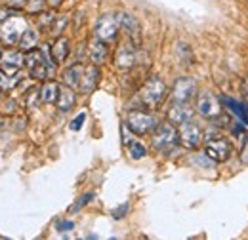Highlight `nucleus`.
<instances>
[{"mask_svg":"<svg viewBox=\"0 0 248 240\" xmlns=\"http://www.w3.org/2000/svg\"><path fill=\"white\" fill-rule=\"evenodd\" d=\"M166 93H168L166 84H164L158 76H151V78L145 82V86L141 88L140 97H141V101H143L145 107L156 109V107L166 99Z\"/></svg>","mask_w":248,"mask_h":240,"instance_id":"f257e3e1","label":"nucleus"},{"mask_svg":"<svg viewBox=\"0 0 248 240\" xmlns=\"http://www.w3.org/2000/svg\"><path fill=\"white\" fill-rule=\"evenodd\" d=\"M126 126L136 135H145V134L153 132L158 124H156V119L151 113H145V111H130L128 117H126Z\"/></svg>","mask_w":248,"mask_h":240,"instance_id":"f03ea898","label":"nucleus"},{"mask_svg":"<svg viewBox=\"0 0 248 240\" xmlns=\"http://www.w3.org/2000/svg\"><path fill=\"white\" fill-rule=\"evenodd\" d=\"M180 141V134L178 130L174 128V124H158L155 128V134H153V147L156 150H172L174 145Z\"/></svg>","mask_w":248,"mask_h":240,"instance_id":"7ed1b4c3","label":"nucleus"},{"mask_svg":"<svg viewBox=\"0 0 248 240\" xmlns=\"http://www.w3.org/2000/svg\"><path fill=\"white\" fill-rule=\"evenodd\" d=\"M180 143L186 147V149H197L201 143H202V132L199 128V124H195L193 119L180 124Z\"/></svg>","mask_w":248,"mask_h":240,"instance_id":"20e7f679","label":"nucleus"},{"mask_svg":"<svg viewBox=\"0 0 248 240\" xmlns=\"http://www.w3.org/2000/svg\"><path fill=\"white\" fill-rule=\"evenodd\" d=\"M119 29H121V19L117 15H101L95 23V36L105 42H111L117 38Z\"/></svg>","mask_w":248,"mask_h":240,"instance_id":"39448f33","label":"nucleus"},{"mask_svg":"<svg viewBox=\"0 0 248 240\" xmlns=\"http://www.w3.org/2000/svg\"><path fill=\"white\" fill-rule=\"evenodd\" d=\"M23 27H25V21L19 19L17 15L10 17L8 21L2 23V29H0V38L2 42H6L8 46H14V44H19V38L23 34Z\"/></svg>","mask_w":248,"mask_h":240,"instance_id":"423d86ee","label":"nucleus"},{"mask_svg":"<svg viewBox=\"0 0 248 240\" xmlns=\"http://www.w3.org/2000/svg\"><path fill=\"white\" fill-rule=\"evenodd\" d=\"M197 111L204 119H216V117H219V113H221L219 99H217L212 91H201L199 97H197Z\"/></svg>","mask_w":248,"mask_h":240,"instance_id":"0eeeda50","label":"nucleus"},{"mask_svg":"<svg viewBox=\"0 0 248 240\" xmlns=\"http://www.w3.org/2000/svg\"><path fill=\"white\" fill-rule=\"evenodd\" d=\"M231 143L225 139V137H216V139H210L206 143V149L204 154L214 160V162H225L229 156H231Z\"/></svg>","mask_w":248,"mask_h":240,"instance_id":"6e6552de","label":"nucleus"},{"mask_svg":"<svg viewBox=\"0 0 248 240\" xmlns=\"http://www.w3.org/2000/svg\"><path fill=\"white\" fill-rule=\"evenodd\" d=\"M138 63V48H136V42L134 40H126L119 46L117 50V56H115V65L121 67V69H130Z\"/></svg>","mask_w":248,"mask_h":240,"instance_id":"1a4fd4ad","label":"nucleus"},{"mask_svg":"<svg viewBox=\"0 0 248 240\" xmlns=\"http://www.w3.org/2000/svg\"><path fill=\"white\" fill-rule=\"evenodd\" d=\"M195 93H197V82L189 76H184L176 80L174 90H172V99L174 103H189Z\"/></svg>","mask_w":248,"mask_h":240,"instance_id":"9d476101","label":"nucleus"},{"mask_svg":"<svg viewBox=\"0 0 248 240\" xmlns=\"http://www.w3.org/2000/svg\"><path fill=\"white\" fill-rule=\"evenodd\" d=\"M23 65H25V56L16 50H8L0 58V71L6 73L8 76H17V73Z\"/></svg>","mask_w":248,"mask_h":240,"instance_id":"9b49d317","label":"nucleus"},{"mask_svg":"<svg viewBox=\"0 0 248 240\" xmlns=\"http://www.w3.org/2000/svg\"><path fill=\"white\" fill-rule=\"evenodd\" d=\"M99 76H101L99 65L92 63V65L84 67V75H82V80H80V91L82 93H92L99 84Z\"/></svg>","mask_w":248,"mask_h":240,"instance_id":"f8f14e48","label":"nucleus"},{"mask_svg":"<svg viewBox=\"0 0 248 240\" xmlns=\"http://www.w3.org/2000/svg\"><path fill=\"white\" fill-rule=\"evenodd\" d=\"M82 75H84V65L82 63H75L71 67H67L63 71L62 78H63V84L69 86V88H80V80H82Z\"/></svg>","mask_w":248,"mask_h":240,"instance_id":"ddd939ff","label":"nucleus"},{"mask_svg":"<svg viewBox=\"0 0 248 240\" xmlns=\"http://www.w3.org/2000/svg\"><path fill=\"white\" fill-rule=\"evenodd\" d=\"M193 113L195 111L187 103H174L172 109L168 111V120L172 124H184V122L193 119Z\"/></svg>","mask_w":248,"mask_h":240,"instance_id":"4468645a","label":"nucleus"},{"mask_svg":"<svg viewBox=\"0 0 248 240\" xmlns=\"http://www.w3.org/2000/svg\"><path fill=\"white\" fill-rule=\"evenodd\" d=\"M88 52H90V60H92V63H95V65H101L103 61L107 60V54H109L107 42L95 36L92 42H90V48H88Z\"/></svg>","mask_w":248,"mask_h":240,"instance_id":"2eb2a0df","label":"nucleus"},{"mask_svg":"<svg viewBox=\"0 0 248 240\" xmlns=\"http://www.w3.org/2000/svg\"><path fill=\"white\" fill-rule=\"evenodd\" d=\"M121 27L126 30V34L130 36V40H134L136 44H140V23H138V19L134 17V15H130V14H121Z\"/></svg>","mask_w":248,"mask_h":240,"instance_id":"dca6fc26","label":"nucleus"},{"mask_svg":"<svg viewBox=\"0 0 248 240\" xmlns=\"http://www.w3.org/2000/svg\"><path fill=\"white\" fill-rule=\"evenodd\" d=\"M69 52H71V42H69V38L58 36L56 42H54V46H52V58L56 60V63H63V61L67 60Z\"/></svg>","mask_w":248,"mask_h":240,"instance_id":"f3484780","label":"nucleus"},{"mask_svg":"<svg viewBox=\"0 0 248 240\" xmlns=\"http://www.w3.org/2000/svg\"><path fill=\"white\" fill-rule=\"evenodd\" d=\"M75 103H77V93L73 91V88H69V86L62 88V90H60V97H58V101H56L58 109H60L62 113H67V111H71V109L75 107Z\"/></svg>","mask_w":248,"mask_h":240,"instance_id":"a211bd4d","label":"nucleus"},{"mask_svg":"<svg viewBox=\"0 0 248 240\" xmlns=\"http://www.w3.org/2000/svg\"><path fill=\"white\" fill-rule=\"evenodd\" d=\"M60 90H62V86L58 82H54V80L44 82V86L40 88V99H42V103H56L58 97H60Z\"/></svg>","mask_w":248,"mask_h":240,"instance_id":"6ab92c4d","label":"nucleus"},{"mask_svg":"<svg viewBox=\"0 0 248 240\" xmlns=\"http://www.w3.org/2000/svg\"><path fill=\"white\" fill-rule=\"evenodd\" d=\"M223 103L227 105V109H229L237 119L248 126V107L245 103H239V101H235V99H231V97H223Z\"/></svg>","mask_w":248,"mask_h":240,"instance_id":"aec40b11","label":"nucleus"},{"mask_svg":"<svg viewBox=\"0 0 248 240\" xmlns=\"http://www.w3.org/2000/svg\"><path fill=\"white\" fill-rule=\"evenodd\" d=\"M36 44H38V32L32 29L23 30V34H21V38H19V48H21L23 52H31V50L36 48Z\"/></svg>","mask_w":248,"mask_h":240,"instance_id":"412c9836","label":"nucleus"},{"mask_svg":"<svg viewBox=\"0 0 248 240\" xmlns=\"http://www.w3.org/2000/svg\"><path fill=\"white\" fill-rule=\"evenodd\" d=\"M67 21H69V17H67V15L54 17V21H52V25H50L52 34H54V36H62V32H63V29H65V25H67Z\"/></svg>","mask_w":248,"mask_h":240,"instance_id":"4be33fe9","label":"nucleus"},{"mask_svg":"<svg viewBox=\"0 0 248 240\" xmlns=\"http://www.w3.org/2000/svg\"><path fill=\"white\" fill-rule=\"evenodd\" d=\"M145 147L141 145V143H132L130 145V156L134 158V160H140V158H143L145 156Z\"/></svg>","mask_w":248,"mask_h":240,"instance_id":"5701e85b","label":"nucleus"},{"mask_svg":"<svg viewBox=\"0 0 248 240\" xmlns=\"http://www.w3.org/2000/svg\"><path fill=\"white\" fill-rule=\"evenodd\" d=\"M38 101H42V99H40V88H34V90H31L29 93H27L25 103H27V107H29V109H32V107H34V103H38Z\"/></svg>","mask_w":248,"mask_h":240,"instance_id":"b1692460","label":"nucleus"},{"mask_svg":"<svg viewBox=\"0 0 248 240\" xmlns=\"http://www.w3.org/2000/svg\"><path fill=\"white\" fill-rule=\"evenodd\" d=\"M42 10H44V0H29L27 2L29 14H42Z\"/></svg>","mask_w":248,"mask_h":240,"instance_id":"393cba45","label":"nucleus"},{"mask_svg":"<svg viewBox=\"0 0 248 240\" xmlns=\"http://www.w3.org/2000/svg\"><path fill=\"white\" fill-rule=\"evenodd\" d=\"M92 198H93V193H86V195H82V196L78 198V202L73 206V211H78L80 208H82V206H86V204H88Z\"/></svg>","mask_w":248,"mask_h":240,"instance_id":"a878e982","label":"nucleus"},{"mask_svg":"<svg viewBox=\"0 0 248 240\" xmlns=\"http://www.w3.org/2000/svg\"><path fill=\"white\" fill-rule=\"evenodd\" d=\"M14 15H16V10H12L10 6H2V8H0V23L8 21V19L14 17Z\"/></svg>","mask_w":248,"mask_h":240,"instance_id":"bb28decb","label":"nucleus"},{"mask_svg":"<svg viewBox=\"0 0 248 240\" xmlns=\"http://www.w3.org/2000/svg\"><path fill=\"white\" fill-rule=\"evenodd\" d=\"M128 210H130V204H128V202H124V204H121L119 208H115V210H113V213H111V215H113L115 219H123L124 215L128 213Z\"/></svg>","mask_w":248,"mask_h":240,"instance_id":"cd10ccee","label":"nucleus"},{"mask_svg":"<svg viewBox=\"0 0 248 240\" xmlns=\"http://www.w3.org/2000/svg\"><path fill=\"white\" fill-rule=\"evenodd\" d=\"M84 120H86V113H80V115H77V119L71 122V130H73V132H78V130L82 128Z\"/></svg>","mask_w":248,"mask_h":240,"instance_id":"c85d7f7f","label":"nucleus"},{"mask_svg":"<svg viewBox=\"0 0 248 240\" xmlns=\"http://www.w3.org/2000/svg\"><path fill=\"white\" fill-rule=\"evenodd\" d=\"M27 2L29 0H6V6H10L12 10H21V8H27Z\"/></svg>","mask_w":248,"mask_h":240,"instance_id":"c756f323","label":"nucleus"},{"mask_svg":"<svg viewBox=\"0 0 248 240\" xmlns=\"http://www.w3.org/2000/svg\"><path fill=\"white\" fill-rule=\"evenodd\" d=\"M73 227H75V223H73V221H58V225H56V229H58L60 233L73 231Z\"/></svg>","mask_w":248,"mask_h":240,"instance_id":"7c9ffc66","label":"nucleus"},{"mask_svg":"<svg viewBox=\"0 0 248 240\" xmlns=\"http://www.w3.org/2000/svg\"><path fill=\"white\" fill-rule=\"evenodd\" d=\"M239 158H241V162H243V164H248V137L245 139V145H243V149H241Z\"/></svg>","mask_w":248,"mask_h":240,"instance_id":"2f4dec72","label":"nucleus"},{"mask_svg":"<svg viewBox=\"0 0 248 240\" xmlns=\"http://www.w3.org/2000/svg\"><path fill=\"white\" fill-rule=\"evenodd\" d=\"M62 2L63 0H48V6H50V8H60Z\"/></svg>","mask_w":248,"mask_h":240,"instance_id":"473e14b6","label":"nucleus"},{"mask_svg":"<svg viewBox=\"0 0 248 240\" xmlns=\"http://www.w3.org/2000/svg\"><path fill=\"white\" fill-rule=\"evenodd\" d=\"M2 124H4V120H2V117H0V126H2Z\"/></svg>","mask_w":248,"mask_h":240,"instance_id":"72a5a7b5","label":"nucleus"},{"mask_svg":"<svg viewBox=\"0 0 248 240\" xmlns=\"http://www.w3.org/2000/svg\"><path fill=\"white\" fill-rule=\"evenodd\" d=\"M0 58H2V48H0Z\"/></svg>","mask_w":248,"mask_h":240,"instance_id":"f704fd0d","label":"nucleus"},{"mask_svg":"<svg viewBox=\"0 0 248 240\" xmlns=\"http://www.w3.org/2000/svg\"><path fill=\"white\" fill-rule=\"evenodd\" d=\"M0 91H2V90H0ZM0 95H2V93H0Z\"/></svg>","mask_w":248,"mask_h":240,"instance_id":"c9c22d12","label":"nucleus"}]
</instances>
